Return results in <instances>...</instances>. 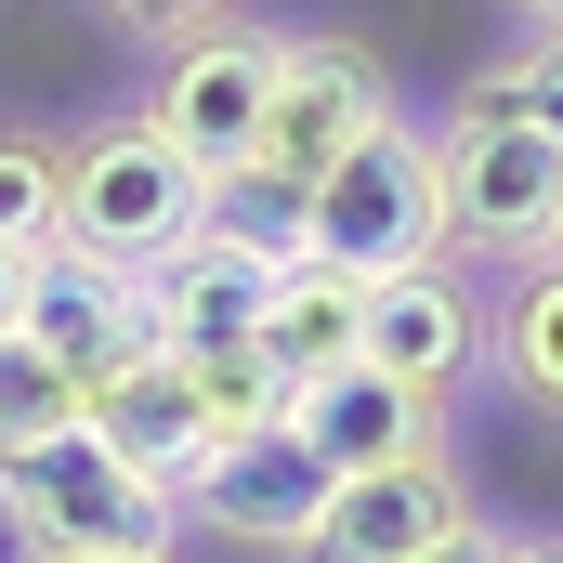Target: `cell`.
<instances>
[{
    "label": "cell",
    "mask_w": 563,
    "mask_h": 563,
    "mask_svg": "<svg viewBox=\"0 0 563 563\" xmlns=\"http://www.w3.org/2000/svg\"><path fill=\"white\" fill-rule=\"evenodd\" d=\"M197 236H210V170L157 132V119H92V132H66V223H53V250L119 263V276H157V263H184Z\"/></svg>",
    "instance_id": "6da1fadb"
},
{
    "label": "cell",
    "mask_w": 563,
    "mask_h": 563,
    "mask_svg": "<svg viewBox=\"0 0 563 563\" xmlns=\"http://www.w3.org/2000/svg\"><path fill=\"white\" fill-rule=\"evenodd\" d=\"M170 511L132 459L92 420L40 432V445H0V538L26 563H106V551H170Z\"/></svg>",
    "instance_id": "7a4b0ae2"
},
{
    "label": "cell",
    "mask_w": 563,
    "mask_h": 563,
    "mask_svg": "<svg viewBox=\"0 0 563 563\" xmlns=\"http://www.w3.org/2000/svg\"><path fill=\"white\" fill-rule=\"evenodd\" d=\"M314 263H341V276L445 263V144L420 119H380V132L314 184Z\"/></svg>",
    "instance_id": "3957f363"
},
{
    "label": "cell",
    "mask_w": 563,
    "mask_h": 563,
    "mask_svg": "<svg viewBox=\"0 0 563 563\" xmlns=\"http://www.w3.org/2000/svg\"><path fill=\"white\" fill-rule=\"evenodd\" d=\"M445 250L459 263H551L563 250V144L525 119H445Z\"/></svg>",
    "instance_id": "277c9868"
},
{
    "label": "cell",
    "mask_w": 563,
    "mask_h": 563,
    "mask_svg": "<svg viewBox=\"0 0 563 563\" xmlns=\"http://www.w3.org/2000/svg\"><path fill=\"white\" fill-rule=\"evenodd\" d=\"M354 367L407 380V394H472L498 367V301L472 288V263H407V276H367V328H354Z\"/></svg>",
    "instance_id": "5b68a950"
},
{
    "label": "cell",
    "mask_w": 563,
    "mask_h": 563,
    "mask_svg": "<svg viewBox=\"0 0 563 563\" xmlns=\"http://www.w3.org/2000/svg\"><path fill=\"white\" fill-rule=\"evenodd\" d=\"M276 40H288V26H250V13H210V26L157 40L144 119L184 144L197 170H236V157L263 144V106H276Z\"/></svg>",
    "instance_id": "8992f818"
},
{
    "label": "cell",
    "mask_w": 563,
    "mask_h": 563,
    "mask_svg": "<svg viewBox=\"0 0 563 563\" xmlns=\"http://www.w3.org/2000/svg\"><path fill=\"white\" fill-rule=\"evenodd\" d=\"M394 119V79H380V53H354L341 26H288L276 40V106H263V170H288V184H328L354 144Z\"/></svg>",
    "instance_id": "52a82bcc"
},
{
    "label": "cell",
    "mask_w": 563,
    "mask_h": 563,
    "mask_svg": "<svg viewBox=\"0 0 563 563\" xmlns=\"http://www.w3.org/2000/svg\"><path fill=\"white\" fill-rule=\"evenodd\" d=\"M459 525H472V485H459L445 445H420V459L341 472L328 511H314V538H301V563H420V551H445Z\"/></svg>",
    "instance_id": "ba28073f"
},
{
    "label": "cell",
    "mask_w": 563,
    "mask_h": 563,
    "mask_svg": "<svg viewBox=\"0 0 563 563\" xmlns=\"http://www.w3.org/2000/svg\"><path fill=\"white\" fill-rule=\"evenodd\" d=\"M328 485H341V472L301 445V420H263V432H236V445H210V472L184 485V511H197V525H223L236 551L301 563L314 511H328Z\"/></svg>",
    "instance_id": "9c48e42d"
},
{
    "label": "cell",
    "mask_w": 563,
    "mask_h": 563,
    "mask_svg": "<svg viewBox=\"0 0 563 563\" xmlns=\"http://www.w3.org/2000/svg\"><path fill=\"white\" fill-rule=\"evenodd\" d=\"M92 432L132 459L157 498H184L197 472H210V445H223V420H210V394H197V367L170 354V341H144L132 367H106L92 380Z\"/></svg>",
    "instance_id": "30bf717a"
},
{
    "label": "cell",
    "mask_w": 563,
    "mask_h": 563,
    "mask_svg": "<svg viewBox=\"0 0 563 563\" xmlns=\"http://www.w3.org/2000/svg\"><path fill=\"white\" fill-rule=\"evenodd\" d=\"M26 341H53V354L79 367V394H92L106 367H132L144 341H157V314H144V276H119V263H79V250H40Z\"/></svg>",
    "instance_id": "8fae6325"
},
{
    "label": "cell",
    "mask_w": 563,
    "mask_h": 563,
    "mask_svg": "<svg viewBox=\"0 0 563 563\" xmlns=\"http://www.w3.org/2000/svg\"><path fill=\"white\" fill-rule=\"evenodd\" d=\"M263 301H276V263H250V250H223V236H197L184 263L144 276V314H157L170 354H250V341H263Z\"/></svg>",
    "instance_id": "7c38bea8"
},
{
    "label": "cell",
    "mask_w": 563,
    "mask_h": 563,
    "mask_svg": "<svg viewBox=\"0 0 563 563\" xmlns=\"http://www.w3.org/2000/svg\"><path fill=\"white\" fill-rule=\"evenodd\" d=\"M288 420H301V445H314L328 472H380V459H420V445H445V420H432V394H407V380H380V367H341V380L288 394Z\"/></svg>",
    "instance_id": "4fadbf2b"
},
{
    "label": "cell",
    "mask_w": 563,
    "mask_h": 563,
    "mask_svg": "<svg viewBox=\"0 0 563 563\" xmlns=\"http://www.w3.org/2000/svg\"><path fill=\"white\" fill-rule=\"evenodd\" d=\"M354 328H367V276H341V263H288L276 301H263V367H276L288 394H314V380L354 367Z\"/></svg>",
    "instance_id": "5bb4252c"
},
{
    "label": "cell",
    "mask_w": 563,
    "mask_h": 563,
    "mask_svg": "<svg viewBox=\"0 0 563 563\" xmlns=\"http://www.w3.org/2000/svg\"><path fill=\"white\" fill-rule=\"evenodd\" d=\"M210 236L223 250H250V263H314V184H288L263 157H236V170H210Z\"/></svg>",
    "instance_id": "9a60e30c"
},
{
    "label": "cell",
    "mask_w": 563,
    "mask_h": 563,
    "mask_svg": "<svg viewBox=\"0 0 563 563\" xmlns=\"http://www.w3.org/2000/svg\"><path fill=\"white\" fill-rule=\"evenodd\" d=\"M498 380L538 420H563V263H525L511 276V301H498Z\"/></svg>",
    "instance_id": "2e32d148"
},
{
    "label": "cell",
    "mask_w": 563,
    "mask_h": 563,
    "mask_svg": "<svg viewBox=\"0 0 563 563\" xmlns=\"http://www.w3.org/2000/svg\"><path fill=\"white\" fill-rule=\"evenodd\" d=\"M445 119H525V132L563 144V26H538V40H525V53H498V66H472Z\"/></svg>",
    "instance_id": "e0dca14e"
},
{
    "label": "cell",
    "mask_w": 563,
    "mask_h": 563,
    "mask_svg": "<svg viewBox=\"0 0 563 563\" xmlns=\"http://www.w3.org/2000/svg\"><path fill=\"white\" fill-rule=\"evenodd\" d=\"M92 420V394H79V367L53 354V341H26V328H0V445H40V432Z\"/></svg>",
    "instance_id": "ac0fdd59"
},
{
    "label": "cell",
    "mask_w": 563,
    "mask_h": 563,
    "mask_svg": "<svg viewBox=\"0 0 563 563\" xmlns=\"http://www.w3.org/2000/svg\"><path fill=\"white\" fill-rule=\"evenodd\" d=\"M53 223H66V144L0 132V250H53Z\"/></svg>",
    "instance_id": "d6986e66"
},
{
    "label": "cell",
    "mask_w": 563,
    "mask_h": 563,
    "mask_svg": "<svg viewBox=\"0 0 563 563\" xmlns=\"http://www.w3.org/2000/svg\"><path fill=\"white\" fill-rule=\"evenodd\" d=\"M106 13H119V26H144V40H184V26H210L223 0H106Z\"/></svg>",
    "instance_id": "ffe728a7"
},
{
    "label": "cell",
    "mask_w": 563,
    "mask_h": 563,
    "mask_svg": "<svg viewBox=\"0 0 563 563\" xmlns=\"http://www.w3.org/2000/svg\"><path fill=\"white\" fill-rule=\"evenodd\" d=\"M26 288H40V250H0V328H26Z\"/></svg>",
    "instance_id": "44dd1931"
},
{
    "label": "cell",
    "mask_w": 563,
    "mask_h": 563,
    "mask_svg": "<svg viewBox=\"0 0 563 563\" xmlns=\"http://www.w3.org/2000/svg\"><path fill=\"white\" fill-rule=\"evenodd\" d=\"M511 551V538H498V525H485V511H472V525H459V538H445V551H420V563H498Z\"/></svg>",
    "instance_id": "7402d4cb"
},
{
    "label": "cell",
    "mask_w": 563,
    "mask_h": 563,
    "mask_svg": "<svg viewBox=\"0 0 563 563\" xmlns=\"http://www.w3.org/2000/svg\"><path fill=\"white\" fill-rule=\"evenodd\" d=\"M498 563H563V538H511V551H498Z\"/></svg>",
    "instance_id": "603a6c76"
},
{
    "label": "cell",
    "mask_w": 563,
    "mask_h": 563,
    "mask_svg": "<svg viewBox=\"0 0 563 563\" xmlns=\"http://www.w3.org/2000/svg\"><path fill=\"white\" fill-rule=\"evenodd\" d=\"M511 13H525V26H563V0H511Z\"/></svg>",
    "instance_id": "cb8c5ba5"
},
{
    "label": "cell",
    "mask_w": 563,
    "mask_h": 563,
    "mask_svg": "<svg viewBox=\"0 0 563 563\" xmlns=\"http://www.w3.org/2000/svg\"><path fill=\"white\" fill-rule=\"evenodd\" d=\"M106 563H170V551H106Z\"/></svg>",
    "instance_id": "d4e9b609"
},
{
    "label": "cell",
    "mask_w": 563,
    "mask_h": 563,
    "mask_svg": "<svg viewBox=\"0 0 563 563\" xmlns=\"http://www.w3.org/2000/svg\"><path fill=\"white\" fill-rule=\"evenodd\" d=\"M551 263H563V250H551Z\"/></svg>",
    "instance_id": "484cf974"
}]
</instances>
